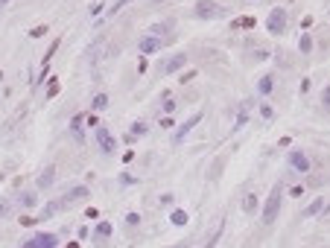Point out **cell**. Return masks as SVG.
Returning a JSON list of instances; mask_svg holds the SVG:
<instances>
[{"label": "cell", "mask_w": 330, "mask_h": 248, "mask_svg": "<svg viewBox=\"0 0 330 248\" xmlns=\"http://www.w3.org/2000/svg\"><path fill=\"white\" fill-rule=\"evenodd\" d=\"M161 126H164V129H173V120H170V114L161 117Z\"/></svg>", "instance_id": "34"}, {"label": "cell", "mask_w": 330, "mask_h": 248, "mask_svg": "<svg viewBox=\"0 0 330 248\" xmlns=\"http://www.w3.org/2000/svg\"><path fill=\"white\" fill-rule=\"evenodd\" d=\"M321 105H324V108L330 111V85L324 88V91H321Z\"/></svg>", "instance_id": "27"}, {"label": "cell", "mask_w": 330, "mask_h": 248, "mask_svg": "<svg viewBox=\"0 0 330 248\" xmlns=\"http://www.w3.org/2000/svg\"><path fill=\"white\" fill-rule=\"evenodd\" d=\"M146 132H149V126H146L143 120H138V123H132V129H129V134H126V140L132 143V140H138V137H143Z\"/></svg>", "instance_id": "16"}, {"label": "cell", "mask_w": 330, "mask_h": 248, "mask_svg": "<svg viewBox=\"0 0 330 248\" xmlns=\"http://www.w3.org/2000/svg\"><path fill=\"white\" fill-rule=\"evenodd\" d=\"M44 33H47V27H35V30H33V33H30V35H33V38H41V35H44Z\"/></svg>", "instance_id": "33"}, {"label": "cell", "mask_w": 330, "mask_h": 248, "mask_svg": "<svg viewBox=\"0 0 330 248\" xmlns=\"http://www.w3.org/2000/svg\"><path fill=\"white\" fill-rule=\"evenodd\" d=\"M245 120H248V102H243V111H240V117H237V123H234V132H240L245 126Z\"/></svg>", "instance_id": "23"}, {"label": "cell", "mask_w": 330, "mask_h": 248, "mask_svg": "<svg viewBox=\"0 0 330 248\" xmlns=\"http://www.w3.org/2000/svg\"><path fill=\"white\" fill-rule=\"evenodd\" d=\"M18 204L27 207V210H33L35 204H38V193H35V190H24V193L18 196Z\"/></svg>", "instance_id": "15"}, {"label": "cell", "mask_w": 330, "mask_h": 248, "mask_svg": "<svg viewBox=\"0 0 330 248\" xmlns=\"http://www.w3.org/2000/svg\"><path fill=\"white\" fill-rule=\"evenodd\" d=\"M170 222H173L175 228H184V225L190 222V216H187V210H173V213H170Z\"/></svg>", "instance_id": "18"}, {"label": "cell", "mask_w": 330, "mask_h": 248, "mask_svg": "<svg viewBox=\"0 0 330 248\" xmlns=\"http://www.w3.org/2000/svg\"><path fill=\"white\" fill-rule=\"evenodd\" d=\"M59 94V82L56 79H50V88H47V97H56Z\"/></svg>", "instance_id": "32"}, {"label": "cell", "mask_w": 330, "mask_h": 248, "mask_svg": "<svg viewBox=\"0 0 330 248\" xmlns=\"http://www.w3.org/2000/svg\"><path fill=\"white\" fill-rule=\"evenodd\" d=\"M199 120H202V111H196V114L187 120V123H181V126L175 129V134H173V143H184V137H187V134H190L196 126H199Z\"/></svg>", "instance_id": "9"}, {"label": "cell", "mask_w": 330, "mask_h": 248, "mask_svg": "<svg viewBox=\"0 0 330 248\" xmlns=\"http://www.w3.org/2000/svg\"><path fill=\"white\" fill-rule=\"evenodd\" d=\"M135 181H138V178H135L132 172H120V184H123V187H132Z\"/></svg>", "instance_id": "25"}, {"label": "cell", "mask_w": 330, "mask_h": 248, "mask_svg": "<svg viewBox=\"0 0 330 248\" xmlns=\"http://www.w3.org/2000/svg\"><path fill=\"white\" fill-rule=\"evenodd\" d=\"M111 231H114V225H111V222H100V225L94 228V233H91V239H94V245H97V242H105V239L111 236Z\"/></svg>", "instance_id": "12"}, {"label": "cell", "mask_w": 330, "mask_h": 248, "mask_svg": "<svg viewBox=\"0 0 330 248\" xmlns=\"http://www.w3.org/2000/svg\"><path fill=\"white\" fill-rule=\"evenodd\" d=\"M175 30V21H158L155 27H152V30H149V33H155V35H164V38H167V35L173 33Z\"/></svg>", "instance_id": "17"}, {"label": "cell", "mask_w": 330, "mask_h": 248, "mask_svg": "<svg viewBox=\"0 0 330 248\" xmlns=\"http://www.w3.org/2000/svg\"><path fill=\"white\" fill-rule=\"evenodd\" d=\"M149 3H164V0H149Z\"/></svg>", "instance_id": "36"}, {"label": "cell", "mask_w": 330, "mask_h": 248, "mask_svg": "<svg viewBox=\"0 0 330 248\" xmlns=\"http://www.w3.org/2000/svg\"><path fill=\"white\" fill-rule=\"evenodd\" d=\"M164 111H167V114H173V111H175V102H173V97H167V99H164Z\"/></svg>", "instance_id": "30"}, {"label": "cell", "mask_w": 330, "mask_h": 248, "mask_svg": "<svg viewBox=\"0 0 330 248\" xmlns=\"http://www.w3.org/2000/svg\"><path fill=\"white\" fill-rule=\"evenodd\" d=\"M105 105H108V97H105V94H97V97L91 99V108H94V111H105Z\"/></svg>", "instance_id": "21"}, {"label": "cell", "mask_w": 330, "mask_h": 248, "mask_svg": "<svg viewBox=\"0 0 330 248\" xmlns=\"http://www.w3.org/2000/svg\"><path fill=\"white\" fill-rule=\"evenodd\" d=\"M88 196H91V190H88V187H82V184H79V187H70L68 193L62 196V204L68 207V204H73V201H79V198H88Z\"/></svg>", "instance_id": "10"}, {"label": "cell", "mask_w": 330, "mask_h": 248, "mask_svg": "<svg viewBox=\"0 0 330 248\" xmlns=\"http://www.w3.org/2000/svg\"><path fill=\"white\" fill-rule=\"evenodd\" d=\"M62 207H65V204H62V198H59V201H53V204H47V207L41 210V219H50V216H56Z\"/></svg>", "instance_id": "20"}, {"label": "cell", "mask_w": 330, "mask_h": 248, "mask_svg": "<svg viewBox=\"0 0 330 248\" xmlns=\"http://www.w3.org/2000/svg\"><path fill=\"white\" fill-rule=\"evenodd\" d=\"M266 30H269L272 35H283L286 33V9L275 6V9L269 12V18H266Z\"/></svg>", "instance_id": "6"}, {"label": "cell", "mask_w": 330, "mask_h": 248, "mask_svg": "<svg viewBox=\"0 0 330 248\" xmlns=\"http://www.w3.org/2000/svg\"><path fill=\"white\" fill-rule=\"evenodd\" d=\"M70 134H73V140L82 146L85 143V132H82V114H76L73 120H70Z\"/></svg>", "instance_id": "14"}, {"label": "cell", "mask_w": 330, "mask_h": 248, "mask_svg": "<svg viewBox=\"0 0 330 248\" xmlns=\"http://www.w3.org/2000/svg\"><path fill=\"white\" fill-rule=\"evenodd\" d=\"M260 114H263V120H272L275 111H272V105H260Z\"/></svg>", "instance_id": "28"}, {"label": "cell", "mask_w": 330, "mask_h": 248, "mask_svg": "<svg viewBox=\"0 0 330 248\" xmlns=\"http://www.w3.org/2000/svg\"><path fill=\"white\" fill-rule=\"evenodd\" d=\"M272 91H275V76H272V73L260 76V79H257V94H260V97H269Z\"/></svg>", "instance_id": "13"}, {"label": "cell", "mask_w": 330, "mask_h": 248, "mask_svg": "<svg viewBox=\"0 0 330 248\" xmlns=\"http://www.w3.org/2000/svg\"><path fill=\"white\" fill-rule=\"evenodd\" d=\"M6 3H9V0H0V12H3V9H6Z\"/></svg>", "instance_id": "35"}, {"label": "cell", "mask_w": 330, "mask_h": 248, "mask_svg": "<svg viewBox=\"0 0 330 248\" xmlns=\"http://www.w3.org/2000/svg\"><path fill=\"white\" fill-rule=\"evenodd\" d=\"M170 44V38H164V35H155V33H146L143 38L138 41V50L140 56H149V53H158V50H164Z\"/></svg>", "instance_id": "3"}, {"label": "cell", "mask_w": 330, "mask_h": 248, "mask_svg": "<svg viewBox=\"0 0 330 248\" xmlns=\"http://www.w3.org/2000/svg\"><path fill=\"white\" fill-rule=\"evenodd\" d=\"M56 245H59L56 233H35L30 239H24V248H56Z\"/></svg>", "instance_id": "7"}, {"label": "cell", "mask_w": 330, "mask_h": 248, "mask_svg": "<svg viewBox=\"0 0 330 248\" xmlns=\"http://www.w3.org/2000/svg\"><path fill=\"white\" fill-rule=\"evenodd\" d=\"M126 225H140V213H129L126 216Z\"/></svg>", "instance_id": "31"}, {"label": "cell", "mask_w": 330, "mask_h": 248, "mask_svg": "<svg viewBox=\"0 0 330 248\" xmlns=\"http://www.w3.org/2000/svg\"><path fill=\"white\" fill-rule=\"evenodd\" d=\"M324 210V198H313L310 204H307V210H304V216H318Z\"/></svg>", "instance_id": "19"}, {"label": "cell", "mask_w": 330, "mask_h": 248, "mask_svg": "<svg viewBox=\"0 0 330 248\" xmlns=\"http://www.w3.org/2000/svg\"><path fill=\"white\" fill-rule=\"evenodd\" d=\"M94 137H97V149H100L103 155H114V152H117V137L108 132L105 126H97Z\"/></svg>", "instance_id": "5"}, {"label": "cell", "mask_w": 330, "mask_h": 248, "mask_svg": "<svg viewBox=\"0 0 330 248\" xmlns=\"http://www.w3.org/2000/svg\"><path fill=\"white\" fill-rule=\"evenodd\" d=\"M193 15L199 18V21H213V18L225 15V6H219V3H213V0H199L196 9H193Z\"/></svg>", "instance_id": "2"}, {"label": "cell", "mask_w": 330, "mask_h": 248, "mask_svg": "<svg viewBox=\"0 0 330 248\" xmlns=\"http://www.w3.org/2000/svg\"><path fill=\"white\" fill-rule=\"evenodd\" d=\"M184 65H187V53H175V56H170V59L161 65V73H164V76H173V73H178Z\"/></svg>", "instance_id": "8"}, {"label": "cell", "mask_w": 330, "mask_h": 248, "mask_svg": "<svg viewBox=\"0 0 330 248\" xmlns=\"http://www.w3.org/2000/svg\"><path fill=\"white\" fill-rule=\"evenodd\" d=\"M280 201H283V184H275L272 187V193L266 198V204H263V213H260V222L263 225H275V219L280 213Z\"/></svg>", "instance_id": "1"}, {"label": "cell", "mask_w": 330, "mask_h": 248, "mask_svg": "<svg viewBox=\"0 0 330 248\" xmlns=\"http://www.w3.org/2000/svg\"><path fill=\"white\" fill-rule=\"evenodd\" d=\"M298 50L310 56V53H313V38H310V35H304V38H301V44H298Z\"/></svg>", "instance_id": "24"}, {"label": "cell", "mask_w": 330, "mask_h": 248, "mask_svg": "<svg viewBox=\"0 0 330 248\" xmlns=\"http://www.w3.org/2000/svg\"><path fill=\"white\" fill-rule=\"evenodd\" d=\"M286 164H289V169H292V172H298V175H307V172H310V166H313V161H310V155H307V152L292 149V152L286 155Z\"/></svg>", "instance_id": "4"}, {"label": "cell", "mask_w": 330, "mask_h": 248, "mask_svg": "<svg viewBox=\"0 0 330 248\" xmlns=\"http://www.w3.org/2000/svg\"><path fill=\"white\" fill-rule=\"evenodd\" d=\"M126 3H132V0H117V3L111 6V12H108V15H117V12H120V9L126 6Z\"/></svg>", "instance_id": "29"}, {"label": "cell", "mask_w": 330, "mask_h": 248, "mask_svg": "<svg viewBox=\"0 0 330 248\" xmlns=\"http://www.w3.org/2000/svg\"><path fill=\"white\" fill-rule=\"evenodd\" d=\"M38 190H50L53 184H56V166H44V169H41V175H38Z\"/></svg>", "instance_id": "11"}, {"label": "cell", "mask_w": 330, "mask_h": 248, "mask_svg": "<svg viewBox=\"0 0 330 248\" xmlns=\"http://www.w3.org/2000/svg\"><path fill=\"white\" fill-rule=\"evenodd\" d=\"M0 216H3V219H6V216H12V201H6V198L0 201Z\"/></svg>", "instance_id": "26"}, {"label": "cell", "mask_w": 330, "mask_h": 248, "mask_svg": "<svg viewBox=\"0 0 330 248\" xmlns=\"http://www.w3.org/2000/svg\"><path fill=\"white\" fill-rule=\"evenodd\" d=\"M243 210H245V213H254V210H257V196H251V193H248V196L243 198Z\"/></svg>", "instance_id": "22"}]
</instances>
